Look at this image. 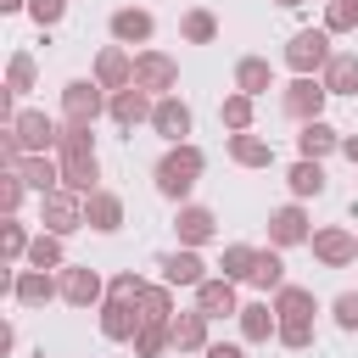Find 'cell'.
Wrapping results in <instances>:
<instances>
[{
	"label": "cell",
	"instance_id": "obj_1",
	"mask_svg": "<svg viewBox=\"0 0 358 358\" xmlns=\"http://www.w3.org/2000/svg\"><path fill=\"white\" fill-rule=\"evenodd\" d=\"M62 157V190H73V196H95L101 185V162H95V140H90V129H78V123H62V145H56Z\"/></svg>",
	"mask_w": 358,
	"mask_h": 358
},
{
	"label": "cell",
	"instance_id": "obj_2",
	"mask_svg": "<svg viewBox=\"0 0 358 358\" xmlns=\"http://www.w3.org/2000/svg\"><path fill=\"white\" fill-rule=\"evenodd\" d=\"M201 168H207V157H201L196 145H173V151L157 162V190H162L168 201H185L190 185L201 179Z\"/></svg>",
	"mask_w": 358,
	"mask_h": 358
},
{
	"label": "cell",
	"instance_id": "obj_3",
	"mask_svg": "<svg viewBox=\"0 0 358 358\" xmlns=\"http://www.w3.org/2000/svg\"><path fill=\"white\" fill-rule=\"evenodd\" d=\"M330 56H336V50H330V34H324V28H302V34H291V45H285V62H291L296 78L324 73Z\"/></svg>",
	"mask_w": 358,
	"mask_h": 358
},
{
	"label": "cell",
	"instance_id": "obj_4",
	"mask_svg": "<svg viewBox=\"0 0 358 358\" xmlns=\"http://www.w3.org/2000/svg\"><path fill=\"white\" fill-rule=\"evenodd\" d=\"M106 106H112V101L101 95V84H95V78H73V84L62 90V117H67V123H78V129H90Z\"/></svg>",
	"mask_w": 358,
	"mask_h": 358
},
{
	"label": "cell",
	"instance_id": "obj_5",
	"mask_svg": "<svg viewBox=\"0 0 358 358\" xmlns=\"http://www.w3.org/2000/svg\"><path fill=\"white\" fill-rule=\"evenodd\" d=\"M11 134H17V145H22V157H45L50 145H62V129L45 117V112H17L11 123H6Z\"/></svg>",
	"mask_w": 358,
	"mask_h": 358
},
{
	"label": "cell",
	"instance_id": "obj_6",
	"mask_svg": "<svg viewBox=\"0 0 358 358\" xmlns=\"http://www.w3.org/2000/svg\"><path fill=\"white\" fill-rule=\"evenodd\" d=\"M39 218H45V235H73L84 224V196L50 190V196H39Z\"/></svg>",
	"mask_w": 358,
	"mask_h": 358
},
{
	"label": "cell",
	"instance_id": "obj_7",
	"mask_svg": "<svg viewBox=\"0 0 358 358\" xmlns=\"http://www.w3.org/2000/svg\"><path fill=\"white\" fill-rule=\"evenodd\" d=\"M134 84H140L145 95H157V101H162V90H173V84H179V62H173V56H162V50H140V56H134Z\"/></svg>",
	"mask_w": 358,
	"mask_h": 358
},
{
	"label": "cell",
	"instance_id": "obj_8",
	"mask_svg": "<svg viewBox=\"0 0 358 358\" xmlns=\"http://www.w3.org/2000/svg\"><path fill=\"white\" fill-rule=\"evenodd\" d=\"M324 95H330V90H324L319 78H291V84H285V95H280V112H285V117H296V123H313V117H319V106H324Z\"/></svg>",
	"mask_w": 358,
	"mask_h": 358
},
{
	"label": "cell",
	"instance_id": "obj_9",
	"mask_svg": "<svg viewBox=\"0 0 358 358\" xmlns=\"http://www.w3.org/2000/svg\"><path fill=\"white\" fill-rule=\"evenodd\" d=\"M95 84L112 90V95H117V90H134V56H129L123 45H106V50L95 56Z\"/></svg>",
	"mask_w": 358,
	"mask_h": 358
},
{
	"label": "cell",
	"instance_id": "obj_10",
	"mask_svg": "<svg viewBox=\"0 0 358 358\" xmlns=\"http://www.w3.org/2000/svg\"><path fill=\"white\" fill-rule=\"evenodd\" d=\"M151 129L168 140V145H190V106L179 95H162L157 112H151Z\"/></svg>",
	"mask_w": 358,
	"mask_h": 358
},
{
	"label": "cell",
	"instance_id": "obj_11",
	"mask_svg": "<svg viewBox=\"0 0 358 358\" xmlns=\"http://www.w3.org/2000/svg\"><path fill=\"white\" fill-rule=\"evenodd\" d=\"M151 112H157V101L134 84V90H117L112 95V106H106V117L117 123V129H134V123H151Z\"/></svg>",
	"mask_w": 358,
	"mask_h": 358
},
{
	"label": "cell",
	"instance_id": "obj_12",
	"mask_svg": "<svg viewBox=\"0 0 358 358\" xmlns=\"http://www.w3.org/2000/svg\"><path fill=\"white\" fill-rule=\"evenodd\" d=\"M11 296L22 308H45L50 296H62V280H50L45 268H22V274H11Z\"/></svg>",
	"mask_w": 358,
	"mask_h": 358
},
{
	"label": "cell",
	"instance_id": "obj_13",
	"mask_svg": "<svg viewBox=\"0 0 358 358\" xmlns=\"http://www.w3.org/2000/svg\"><path fill=\"white\" fill-rule=\"evenodd\" d=\"M313 257L324 268H341V263L358 257V235H347V229H313Z\"/></svg>",
	"mask_w": 358,
	"mask_h": 358
},
{
	"label": "cell",
	"instance_id": "obj_14",
	"mask_svg": "<svg viewBox=\"0 0 358 358\" xmlns=\"http://www.w3.org/2000/svg\"><path fill=\"white\" fill-rule=\"evenodd\" d=\"M140 324H145V319L134 313V302H112V296L101 302V336H106V341H134Z\"/></svg>",
	"mask_w": 358,
	"mask_h": 358
},
{
	"label": "cell",
	"instance_id": "obj_15",
	"mask_svg": "<svg viewBox=\"0 0 358 358\" xmlns=\"http://www.w3.org/2000/svg\"><path fill=\"white\" fill-rule=\"evenodd\" d=\"M196 308L207 313V319H224V313H241V302H235V280H201L196 285Z\"/></svg>",
	"mask_w": 358,
	"mask_h": 358
},
{
	"label": "cell",
	"instance_id": "obj_16",
	"mask_svg": "<svg viewBox=\"0 0 358 358\" xmlns=\"http://www.w3.org/2000/svg\"><path fill=\"white\" fill-rule=\"evenodd\" d=\"M268 241L274 246H296V241H313V229H308V213L291 201V207H280L274 218H268Z\"/></svg>",
	"mask_w": 358,
	"mask_h": 358
},
{
	"label": "cell",
	"instance_id": "obj_17",
	"mask_svg": "<svg viewBox=\"0 0 358 358\" xmlns=\"http://www.w3.org/2000/svg\"><path fill=\"white\" fill-rule=\"evenodd\" d=\"M62 302H73V308H90V302H101V274L84 263V268H62Z\"/></svg>",
	"mask_w": 358,
	"mask_h": 358
},
{
	"label": "cell",
	"instance_id": "obj_18",
	"mask_svg": "<svg viewBox=\"0 0 358 358\" xmlns=\"http://www.w3.org/2000/svg\"><path fill=\"white\" fill-rule=\"evenodd\" d=\"M319 84H324L330 95H358V56H352V50H336V56L324 62Z\"/></svg>",
	"mask_w": 358,
	"mask_h": 358
},
{
	"label": "cell",
	"instance_id": "obj_19",
	"mask_svg": "<svg viewBox=\"0 0 358 358\" xmlns=\"http://www.w3.org/2000/svg\"><path fill=\"white\" fill-rule=\"evenodd\" d=\"M151 11H140V6H123V11H112V39L117 45H145L151 39Z\"/></svg>",
	"mask_w": 358,
	"mask_h": 358
},
{
	"label": "cell",
	"instance_id": "obj_20",
	"mask_svg": "<svg viewBox=\"0 0 358 358\" xmlns=\"http://www.w3.org/2000/svg\"><path fill=\"white\" fill-rule=\"evenodd\" d=\"M296 151L308 157V162H319V157H330V151H341V134L324 123V117H313V123H302V134H296Z\"/></svg>",
	"mask_w": 358,
	"mask_h": 358
},
{
	"label": "cell",
	"instance_id": "obj_21",
	"mask_svg": "<svg viewBox=\"0 0 358 358\" xmlns=\"http://www.w3.org/2000/svg\"><path fill=\"white\" fill-rule=\"evenodd\" d=\"M11 173H22V185H28V190H39V196L62 190V162H50V157H22Z\"/></svg>",
	"mask_w": 358,
	"mask_h": 358
},
{
	"label": "cell",
	"instance_id": "obj_22",
	"mask_svg": "<svg viewBox=\"0 0 358 358\" xmlns=\"http://www.w3.org/2000/svg\"><path fill=\"white\" fill-rule=\"evenodd\" d=\"M84 224H90V229H101V235H112V229L123 224V201H117L112 190H95V196H84Z\"/></svg>",
	"mask_w": 358,
	"mask_h": 358
},
{
	"label": "cell",
	"instance_id": "obj_23",
	"mask_svg": "<svg viewBox=\"0 0 358 358\" xmlns=\"http://www.w3.org/2000/svg\"><path fill=\"white\" fill-rule=\"evenodd\" d=\"M201 280H207V263H201L190 246L162 257V285H201Z\"/></svg>",
	"mask_w": 358,
	"mask_h": 358
},
{
	"label": "cell",
	"instance_id": "obj_24",
	"mask_svg": "<svg viewBox=\"0 0 358 358\" xmlns=\"http://www.w3.org/2000/svg\"><path fill=\"white\" fill-rule=\"evenodd\" d=\"M168 330H173V347L179 352H207V313L201 308L196 313H173Z\"/></svg>",
	"mask_w": 358,
	"mask_h": 358
},
{
	"label": "cell",
	"instance_id": "obj_25",
	"mask_svg": "<svg viewBox=\"0 0 358 358\" xmlns=\"http://www.w3.org/2000/svg\"><path fill=\"white\" fill-rule=\"evenodd\" d=\"M235 90H241V95H263V90H274V67H268L263 56H241V62H235Z\"/></svg>",
	"mask_w": 358,
	"mask_h": 358
},
{
	"label": "cell",
	"instance_id": "obj_26",
	"mask_svg": "<svg viewBox=\"0 0 358 358\" xmlns=\"http://www.w3.org/2000/svg\"><path fill=\"white\" fill-rule=\"evenodd\" d=\"M173 229H179V241H185V246H201V241H213V229H218V218H213L207 207H179V218H173Z\"/></svg>",
	"mask_w": 358,
	"mask_h": 358
},
{
	"label": "cell",
	"instance_id": "obj_27",
	"mask_svg": "<svg viewBox=\"0 0 358 358\" xmlns=\"http://www.w3.org/2000/svg\"><path fill=\"white\" fill-rule=\"evenodd\" d=\"M274 313H280V319H313L319 302H313L308 285H280V291H274Z\"/></svg>",
	"mask_w": 358,
	"mask_h": 358
},
{
	"label": "cell",
	"instance_id": "obj_28",
	"mask_svg": "<svg viewBox=\"0 0 358 358\" xmlns=\"http://www.w3.org/2000/svg\"><path fill=\"white\" fill-rule=\"evenodd\" d=\"M274 330H280V313H274L268 302H246V308H241V336H246V341H268Z\"/></svg>",
	"mask_w": 358,
	"mask_h": 358
},
{
	"label": "cell",
	"instance_id": "obj_29",
	"mask_svg": "<svg viewBox=\"0 0 358 358\" xmlns=\"http://www.w3.org/2000/svg\"><path fill=\"white\" fill-rule=\"evenodd\" d=\"M229 157H235L241 168H268V162H274V145L257 140V134H229Z\"/></svg>",
	"mask_w": 358,
	"mask_h": 358
},
{
	"label": "cell",
	"instance_id": "obj_30",
	"mask_svg": "<svg viewBox=\"0 0 358 358\" xmlns=\"http://www.w3.org/2000/svg\"><path fill=\"white\" fill-rule=\"evenodd\" d=\"M285 185H291V196H296V201H308V196H319V190H324V168L302 157V162L285 173Z\"/></svg>",
	"mask_w": 358,
	"mask_h": 358
},
{
	"label": "cell",
	"instance_id": "obj_31",
	"mask_svg": "<svg viewBox=\"0 0 358 358\" xmlns=\"http://www.w3.org/2000/svg\"><path fill=\"white\" fill-rule=\"evenodd\" d=\"M140 319H145V324H168V319H173V296H168V285H145V296H140Z\"/></svg>",
	"mask_w": 358,
	"mask_h": 358
},
{
	"label": "cell",
	"instance_id": "obj_32",
	"mask_svg": "<svg viewBox=\"0 0 358 358\" xmlns=\"http://www.w3.org/2000/svg\"><path fill=\"white\" fill-rule=\"evenodd\" d=\"M173 347V330L168 324H140V336H134V358H162Z\"/></svg>",
	"mask_w": 358,
	"mask_h": 358
},
{
	"label": "cell",
	"instance_id": "obj_33",
	"mask_svg": "<svg viewBox=\"0 0 358 358\" xmlns=\"http://www.w3.org/2000/svg\"><path fill=\"white\" fill-rule=\"evenodd\" d=\"M224 280H252V268H257V246H224Z\"/></svg>",
	"mask_w": 358,
	"mask_h": 358
},
{
	"label": "cell",
	"instance_id": "obj_34",
	"mask_svg": "<svg viewBox=\"0 0 358 358\" xmlns=\"http://www.w3.org/2000/svg\"><path fill=\"white\" fill-rule=\"evenodd\" d=\"M252 285H257V291H280V285H285V263H280V252H257Z\"/></svg>",
	"mask_w": 358,
	"mask_h": 358
},
{
	"label": "cell",
	"instance_id": "obj_35",
	"mask_svg": "<svg viewBox=\"0 0 358 358\" xmlns=\"http://www.w3.org/2000/svg\"><path fill=\"white\" fill-rule=\"evenodd\" d=\"M28 90H34V56L17 50L11 67H6V95H28Z\"/></svg>",
	"mask_w": 358,
	"mask_h": 358
},
{
	"label": "cell",
	"instance_id": "obj_36",
	"mask_svg": "<svg viewBox=\"0 0 358 358\" xmlns=\"http://www.w3.org/2000/svg\"><path fill=\"white\" fill-rule=\"evenodd\" d=\"M218 117H224V129L246 134V129H252V95H241V90H235V95H229V101L218 106Z\"/></svg>",
	"mask_w": 358,
	"mask_h": 358
},
{
	"label": "cell",
	"instance_id": "obj_37",
	"mask_svg": "<svg viewBox=\"0 0 358 358\" xmlns=\"http://www.w3.org/2000/svg\"><path fill=\"white\" fill-rule=\"evenodd\" d=\"M179 34H185L190 45H213V34H218V22H213V11H185V22H179Z\"/></svg>",
	"mask_w": 358,
	"mask_h": 358
},
{
	"label": "cell",
	"instance_id": "obj_38",
	"mask_svg": "<svg viewBox=\"0 0 358 358\" xmlns=\"http://www.w3.org/2000/svg\"><path fill=\"white\" fill-rule=\"evenodd\" d=\"M28 263H34V268H62V235H34Z\"/></svg>",
	"mask_w": 358,
	"mask_h": 358
},
{
	"label": "cell",
	"instance_id": "obj_39",
	"mask_svg": "<svg viewBox=\"0 0 358 358\" xmlns=\"http://www.w3.org/2000/svg\"><path fill=\"white\" fill-rule=\"evenodd\" d=\"M106 296H112V302H134V308H140V296H145V280H140L134 268H123V274H112Z\"/></svg>",
	"mask_w": 358,
	"mask_h": 358
},
{
	"label": "cell",
	"instance_id": "obj_40",
	"mask_svg": "<svg viewBox=\"0 0 358 358\" xmlns=\"http://www.w3.org/2000/svg\"><path fill=\"white\" fill-rule=\"evenodd\" d=\"M280 347H291V352H302L308 341H313V319H280Z\"/></svg>",
	"mask_w": 358,
	"mask_h": 358
},
{
	"label": "cell",
	"instance_id": "obj_41",
	"mask_svg": "<svg viewBox=\"0 0 358 358\" xmlns=\"http://www.w3.org/2000/svg\"><path fill=\"white\" fill-rule=\"evenodd\" d=\"M347 28H358V6H352V0H330V11H324V34H347Z\"/></svg>",
	"mask_w": 358,
	"mask_h": 358
},
{
	"label": "cell",
	"instance_id": "obj_42",
	"mask_svg": "<svg viewBox=\"0 0 358 358\" xmlns=\"http://www.w3.org/2000/svg\"><path fill=\"white\" fill-rule=\"evenodd\" d=\"M22 190H28V185H22V173H11V168H6V173H0V207H6V218L22 207Z\"/></svg>",
	"mask_w": 358,
	"mask_h": 358
},
{
	"label": "cell",
	"instance_id": "obj_43",
	"mask_svg": "<svg viewBox=\"0 0 358 358\" xmlns=\"http://www.w3.org/2000/svg\"><path fill=\"white\" fill-rule=\"evenodd\" d=\"M28 246H34V241H28V229H22L17 218H6V263H22V257H28Z\"/></svg>",
	"mask_w": 358,
	"mask_h": 358
},
{
	"label": "cell",
	"instance_id": "obj_44",
	"mask_svg": "<svg viewBox=\"0 0 358 358\" xmlns=\"http://www.w3.org/2000/svg\"><path fill=\"white\" fill-rule=\"evenodd\" d=\"M330 313H336L341 330H358V291H341V296L330 302Z\"/></svg>",
	"mask_w": 358,
	"mask_h": 358
},
{
	"label": "cell",
	"instance_id": "obj_45",
	"mask_svg": "<svg viewBox=\"0 0 358 358\" xmlns=\"http://www.w3.org/2000/svg\"><path fill=\"white\" fill-rule=\"evenodd\" d=\"M28 11H34V22H39V28H50V22H62L67 0H28Z\"/></svg>",
	"mask_w": 358,
	"mask_h": 358
},
{
	"label": "cell",
	"instance_id": "obj_46",
	"mask_svg": "<svg viewBox=\"0 0 358 358\" xmlns=\"http://www.w3.org/2000/svg\"><path fill=\"white\" fill-rule=\"evenodd\" d=\"M207 358H246V352H241V347H229V341H213V347H207Z\"/></svg>",
	"mask_w": 358,
	"mask_h": 358
},
{
	"label": "cell",
	"instance_id": "obj_47",
	"mask_svg": "<svg viewBox=\"0 0 358 358\" xmlns=\"http://www.w3.org/2000/svg\"><path fill=\"white\" fill-rule=\"evenodd\" d=\"M341 151H347V157L358 162V134H341Z\"/></svg>",
	"mask_w": 358,
	"mask_h": 358
},
{
	"label": "cell",
	"instance_id": "obj_48",
	"mask_svg": "<svg viewBox=\"0 0 358 358\" xmlns=\"http://www.w3.org/2000/svg\"><path fill=\"white\" fill-rule=\"evenodd\" d=\"M0 6H6V11H17V6H28V0H0Z\"/></svg>",
	"mask_w": 358,
	"mask_h": 358
},
{
	"label": "cell",
	"instance_id": "obj_49",
	"mask_svg": "<svg viewBox=\"0 0 358 358\" xmlns=\"http://www.w3.org/2000/svg\"><path fill=\"white\" fill-rule=\"evenodd\" d=\"M280 6H302V0H280Z\"/></svg>",
	"mask_w": 358,
	"mask_h": 358
},
{
	"label": "cell",
	"instance_id": "obj_50",
	"mask_svg": "<svg viewBox=\"0 0 358 358\" xmlns=\"http://www.w3.org/2000/svg\"><path fill=\"white\" fill-rule=\"evenodd\" d=\"M352 6H358V0H352Z\"/></svg>",
	"mask_w": 358,
	"mask_h": 358
}]
</instances>
